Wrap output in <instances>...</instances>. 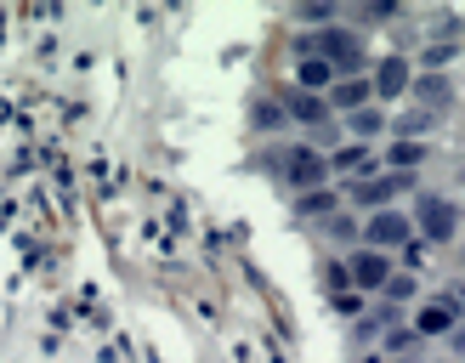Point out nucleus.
<instances>
[{
    "instance_id": "f03ea898",
    "label": "nucleus",
    "mask_w": 465,
    "mask_h": 363,
    "mask_svg": "<svg viewBox=\"0 0 465 363\" xmlns=\"http://www.w3.org/2000/svg\"><path fill=\"white\" fill-rule=\"evenodd\" d=\"M272 171L290 193H318L330 188V153L312 148V142H278L272 148Z\"/></svg>"
},
{
    "instance_id": "412c9836",
    "label": "nucleus",
    "mask_w": 465,
    "mask_h": 363,
    "mask_svg": "<svg viewBox=\"0 0 465 363\" xmlns=\"http://www.w3.org/2000/svg\"><path fill=\"white\" fill-rule=\"evenodd\" d=\"M443 347H449V358H454V363H465V324H460V329L443 340Z\"/></svg>"
},
{
    "instance_id": "423d86ee",
    "label": "nucleus",
    "mask_w": 465,
    "mask_h": 363,
    "mask_svg": "<svg viewBox=\"0 0 465 363\" xmlns=\"http://www.w3.org/2000/svg\"><path fill=\"white\" fill-rule=\"evenodd\" d=\"M363 244L369 250H386V256H398L403 244H414L409 211H375V216H363Z\"/></svg>"
},
{
    "instance_id": "6ab92c4d",
    "label": "nucleus",
    "mask_w": 465,
    "mask_h": 363,
    "mask_svg": "<svg viewBox=\"0 0 465 363\" xmlns=\"http://www.w3.org/2000/svg\"><path fill=\"white\" fill-rule=\"evenodd\" d=\"M318 284H323V295H330V301L358 295V289H352V272H346V256H341V261H323V267H318Z\"/></svg>"
},
{
    "instance_id": "aec40b11",
    "label": "nucleus",
    "mask_w": 465,
    "mask_h": 363,
    "mask_svg": "<svg viewBox=\"0 0 465 363\" xmlns=\"http://www.w3.org/2000/svg\"><path fill=\"white\" fill-rule=\"evenodd\" d=\"M420 165H426V142H391V148H386V171L420 176Z\"/></svg>"
},
{
    "instance_id": "2eb2a0df",
    "label": "nucleus",
    "mask_w": 465,
    "mask_h": 363,
    "mask_svg": "<svg viewBox=\"0 0 465 363\" xmlns=\"http://www.w3.org/2000/svg\"><path fill=\"white\" fill-rule=\"evenodd\" d=\"M335 68L323 63V57H301L295 63V91H312V97H323V91H335Z\"/></svg>"
},
{
    "instance_id": "5701e85b",
    "label": "nucleus",
    "mask_w": 465,
    "mask_h": 363,
    "mask_svg": "<svg viewBox=\"0 0 465 363\" xmlns=\"http://www.w3.org/2000/svg\"><path fill=\"white\" fill-rule=\"evenodd\" d=\"M460 182H465V171H460Z\"/></svg>"
},
{
    "instance_id": "f3484780",
    "label": "nucleus",
    "mask_w": 465,
    "mask_h": 363,
    "mask_svg": "<svg viewBox=\"0 0 465 363\" xmlns=\"http://www.w3.org/2000/svg\"><path fill=\"white\" fill-rule=\"evenodd\" d=\"M386 131H391V120L375 103L358 108V113H346V136H352V142H375V136H386Z\"/></svg>"
},
{
    "instance_id": "0eeeda50",
    "label": "nucleus",
    "mask_w": 465,
    "mask_h": 363,
    "mask_svg": "<svg viewBox=\"0 0 465 363\" xmlns=\"http://www.w3.org/2000/svg\"><path fill=\"white\" fill-rule=\"evenodd\" d=\"M409 324L420 329V340L431 347V340H449V335H454V329L465 324V318H460V312L449 307V295H426V301L409 312Z\"/></svg>"
},
{
    "instance_id": "4468645a",
    "label": "nucleus",
    "mask_w": 465,
    "mask_h": 363,
    "mask_svg": "<svg viewBox=\"0 0 465 363\" xmlns=\"http://www.w3.org/2000/svg\"><path fill=\"white\" fill-rule=\"evenodd\" d=\"M369 103H375V85H369V74L335 80V91H330V108H341V113H358V108H369Z\"/></svg>"
},
{
    "instance_id": "39448f33",
    "label": "nucleus",
    "mask_w": 465,
    "mask_h": 363,
    "mask_svg": "<svg viewBox=\"0 0 465 363\" xmlns=\"http://www.w3.org/2000/svg\"><path fill=\"white\" fill-rule=\"evenodd\" d=\"M346 272H352V289L363 295V301H375V295L386 289V279L398 272V256H386V250L358 244V250H346Z\"/></svg>"
},
{
    "instance_id": "a211bd4d",
    "label": "nucleus",
    "mask_w": 465,
    "mask_h": 363,
    "mask_svg": "<svg viewBox=\"0 0 465 363\" xmlns=\"http://www.w3.org/2000/svg\"><path fill=\"white\" fill-rule=\"evenodd\" d=\"M284 113H290V120H301V125H312V131H323V120H330V103L312 97V91H290Z\"/></svg>"
},
{
    "instance_id": "ddd939ff",
    "label": "nucleus",
    "mask_w": 465,
    "mask_h": 363,
    "mask_svg": "<svg viewBox=\"0 0 465 363\" xmlns=\"http://www.w3.org/2000/svg\"><path fill=\"white\" fill-rule=\"evenodd\" d=\"M295 211L307 216V221H318V227H323L330 216H341V211H346V193H341V188H318V193H301V199H295Z\"/></svg>"
},
{
    "instance_id": "20e7f679",
    "label": "nucleus",
    "mask_w": 465,
    "mask_h": 363,
    "mask_svg": "<svg viewBox=\"0 0 465 363\" xmlns=\"http://www.w3.org/2000/svg\"><path fill=\"white\" fill-rule=\"evenodd\" d=\"M341 193H346V211L375 216V211H398L403 193H420V176H409V171H381V176H363V182H341Z\"/></svg>"
},
{
    "instance_id": "9d476101",
    "label": "nucleus",
    "mask_w": 465,
    "mask_h": 363,
    "mask_svg": "<svg viewBox=\"0 0 465 363\" xmlns=\"http://www.w3.org/2000/svg\"><path fill=\"white\" fill-rule=\"evenodd\" d=\"M381 358H391V363H426V340H420V329L409 324V318H398L386 335H381V347H375Z\"/></svg>"
},
{
    "instance_id": "6e6552de",
    "label": "nucleus",
    "mask_w": 465,
    "mask_h": 363,
    "mask_svg": "<svg viewBox=\"0 0 465 363\" xmlns=\"http://www.w3.org/2000/svg\"><path fill=\"white\" fill-rule=\"evenodd\" d=\"M330 176H346V182L381 176V153L369 142H341V148H330Z\"/></svg>"
},
{
    "instance_id": "dca6fc26",
    "label": "nucleus",
    "mask_w": 465,
    "mask_h": 363,
    "mask_svg": "<svg viewBox=\"0 0 465 363\" xmlns=\"http://www.w3.org/2000/svg\"><path fill=\"white\" fill-rule=\"evenodd\" d=\"M318 233L330 239V244H341V250H358V244H363V216H358V211H341V216L323 221Z\"/></svg>"
},
{
    "instance_id": "4be33fe9",
    "label": "nucleus",
    "mask_w": 465,
    "mask_h": 363,
    "mask_svg": "<svg viewBox=\"0 0 465 363\" xmlns=\"http://www.w3.org/2000/svg\"><path fill=\"white\" fill-rule=\"evenodd\" d=\"M358 363H391V358H381V352H369V358H358Z\"/></svg>"
},
{
    "instance_id": "f8f14e48",
    "label": "nucleus",
    "mask_w": 465,
    "mask_h": 363,
    "mask_svg": "<svg viewBox=\"0 0 465 363\" xmlns=\"http://www.w3.org/2000/svg\"><path fill=\"white\" fill-rule=\"evenodd\" d=\"M375 301H386V307H398V312H409V307H420L426 301V284H420V272H391V279H386V289L375 295Z\"/></svg>"
},
{
    "instance_id": "f257e3e1",
    "label": "nucleus",
    "mask_w": 465,
    "mask_h": 363,
    "mask_svg": "<svg viewBox=\"0 0 465 363\" xmlns=\"http://www.w3.org/2000/svg\"><path fill=\"white\" fill-rule=\"evenodd\" d=\"M409 221H414V239H420L426 250L431 244H454L465 233V227H460V199L443 193V188H420V193H414Z\"/></svg>"
},
{
    "instance_id": "1a4fd4ad",
    "label": "nucleus",
    "mask_w": 465,
    "mask_h": 363,
    "mask_svg": "<svg viewBox=\"0 0 465 363\" xmlns=\"http://www.w3.org/2000/svg\"><path fill=\"white\" fill-rule=\"evenodd\" d=\"M409 97H414V108H426V113H443V120H449V108L460 103V85H454L449 74H414Z\"/></svg>"
},
{
    "instance_id": "7ed1b4c3",
    "label": "nucleus",
    "mask_w": 465,
    "mask_h": 363,
    "mask_svg": "<svg viewBox=\"0 0 465 363\" xmlns=\"http://www.w3.org/2000/svg\"><path fill=\"white\" fill-rule=\"evenodd\" d=\"M301 57H323L335 68V74H363L369 68V45H363V34L358 29H346V23H330V29H318V34H307L301 40Z\"/></svg>"
},
{
    "instance_id": "9b49d317",
    "label": "nucleus",
    "mask_w": 465,
    "mask_h": 363,
    "mask_svg": "<svg viewBox=\"0 0 465 363\" xmlns=\"http://www.w3.org/2000/svg\"><path fill=\"white\" fill-rule=\"evenodd\" d=\"M369 85H375L381 103H398V97H409V85H414V63H409V57H386Z\"/></svg>"
}]
</instances>
